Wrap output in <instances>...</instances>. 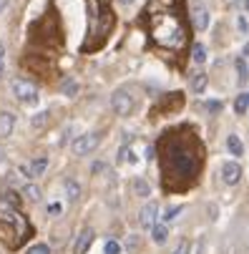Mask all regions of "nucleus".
I'll use <instances>...</instances> for the list:
<instances>
[{
  "label": "nucleus",
  "mask_w": 249,
  "mask_h": 254,
  "mask_svg": "<svg viewBox=\"0 0 249 254\" xmlns=\"http://www.w3.org/2000/svg\"><path fill=\"white\" fill-rule=\"evenodd\" d=\"M156 154L161 166V184L166 191L182 194L199 181L204 169V143L191 126L169 128L159 141Z\"/></svg>",
  "instance_id": "nucleus-1"
},
{
  "label": "nucleus",
  "mask_w": 249,
  "mask_h": 254,
  "mask_svg": "<svg viewBox=\"0 0 249 254\" xmlns=\"http://www.w3.org/2000/svg\"><path fill=\"white\" fill-rule=\"evenodd\" d=\"M138 25L146 30L154 48L166 53H179L187 46V13L184 0H149Z\"/></svg>",
  "instance_id": "nucleus-2"
},
{
  "label": "nucleus",
  "mask_w": 249,
  "mask_h": 254,
  "mask_svg": "<svg viewBox=\"0 0 249 254\" xmlns=\"http://www.w3.org/2000/svg\"><path fill=\"white\" fill-rule=\"evenodd\" d=\"M33 237V224L20 209V196L15 191L0 194V244L15 252Z\"/></svg>",
  "instance_id": "nucleus-3"
},
{
  "label": "nucleus",
  "mask_w": 249,
  "mask_h": 254,
  "mask_svg": "<svg viewBox=\"0 0 249 254\" xmlns=\"http://www.w3.org/2000/svg\"><path fill=\"white\" fill-rule=\"evenodd\" d=\"M86 10H88V30L81 53H96L109 43L116 28V15L111 8V0H86Z\"/></svg>",
  "instance_id": "nucleus-4"
},
{
  "label": "nucleus",
  "mask_w": 249,
  "mask_h": 254,
  "mask_svg": "<svg viewBox=\"0 0 249 254\" xmlns=\"http://www.w3.org/2000/svg\"><path fill=\"white\" fill-rule=\"evenodd\" d=\"M28 35H30V48L38 46V51H25V56L51 61L56 56V51H61V46H63V30H61V20H58L53 5H48V13L41 20H35L30 25Z\"/></svg>",
  "instance_id": "nucleus-5"
},
{
  "label": "nucleus",
  "mask_w": 249,
  "mask_h": 254,
  "mask_svg": "<svg viewBox=\"0 0 249 254\" xmlns=\"http://www.w3.org/2000/svg\"><path fill=\"white\" fill-rule=\"evenodd\" d=\"M10 91H13V96H15L20 103H25V106H35V103H38V98H41L35 83L28 81V78H13V81H10Z\"/></svg>",
  "instance_id": "nucleus-6"
},
{
  "label": "nucleus",
  "mask_w": 249,
  "mask_h": 254,
  "mask_svg": "<svg viewBox=\"0 0 249 254\" xmlns=\"http://www.w3.org/2000/svg\"><path fill=\"white\" fill-rule=\"evenodd\" d=\"M101 143V133L98 131H88V133H81L73 138V143H70V151H73V156H88L98 149Z\"/></svg>",
  "instance_id": "nucleus-7"
},
{
  "label": "nucleus",
  "mask_w": 249,
  "mask_h": 254,
  "mask_svg": "<svg viewBox=\"0 0 249 254\" xmlns=\"http://www.w3.org/2000/svg\"><path fill=\"white\" fill-rule=\"evenodd\" d=\"M111 108H114L116 116H131L133 108H136V98L131 96V91L119 88V91L111 96Z\"/></svg>",
  "instance_id": "nucleus-8"
},
{
  "label": "nucleus",
  "mask_w": 249,
  "mask_h": 254,
  "mask_svg": "<svg viewBox=\"0 0 249 254\" xmlns=\"http://www.w3.org/2000/svg\"><path fill=\"white\" fill-rule=\"evenodd\" d=\"M138 224L144 229H151L154 224H159V204L156 201H146L138 211Z\"/></svg>",
  "instance_id": "nucleus-9"
},
{
  "label": "nucleus",
  "mask_w": 249,
  "mask_h": 254,
  "mask_svg": "<svg viewBox=\"0 0 249 254\" xmlns=\"http://www.w3.org/2000/svg\"><path fill=\"white\" fill-rule=\"evenodd\" d=\"M189 18H191V25H194V30H199V33H201V30H206V28H209V23H211V15H209V10H206L204 5H199V3L191 8V15H189Z\"/></svg>",
  "instance_id": "nucleus-10"
},
{
  "label": "nucleus",
  "mask_w": 249,
  "mask_h": 254,
  "mask_svg": "<svg viewBox=\"0 0 249 254\" xmlns=\"http://www.w3.org/2000/svg\"><path fill=\"white\" fill-rule=\"evenodd\" d=\"M93 239H96V232H93L91 227L81 229V232H78V237H76V244H73V254H86V252L91 249Z\"/></svg>",
  "instance_id": "nucleus-11"
},
{
  "label": "nucleus",
  "mask_w": 249,
  "mask_h": 254,
  "mask_svg": "<svg viewBox=\"0 0 249 254\" xmlns=\"http://www.w3.org/2000/svg\"><path fill=\"white\" fill-rule=\"evenodd\" d=\"M239 179H242V166L237 161H227L222 166V181L229 184V187H234V184H239Z\"/></svg>",
  "instance_id": "nucleus-12"
},
{
  "label": "nucleus",
  "mask_w": 249,
  "mask_h": 254,
  "mask_svg": "<svg viewBox=\"0 0 249 254\" xmlns=\"http://www.w3.org/2000/svg\"><path fill=\"white\" fill-rule=\"evenodd\" d=\"M25 171H28V179H38V176H43L46 171H48V156H35L28 166H25Z\"/></svg>",
  "instance_id": "nucleus-13"
},
{
  "label": "nucleus",
  "mask_w": 249,
  "mask_h": 254,
  "mask_svg": "<svg viewBox=\"0 0 249 254\" xmlns=\"http://www.w3.org/2000/svg\"><path fill=\"white\" fill-rule=\"evenodd\" d=\"M13 128H15V114L10 111H3L0 114V138H10L13 136Z\"/></svg>",
  "instance_id": "nucleus-14"
},
{
  "label": "nucleus",
  "mask_w": 249,
  "mask_h": 254,
  "mask_svg": "<svg viewBox=\"0 0 249 254\" xmlns=\"http://www.w3.org/2000/svg\"><path fill=\"white\" fill-rule=\"evenodd\" d=\"M63 191H65V196H68L70 204H76V201L81 199V191H83V189H81V184H78L76 179H65V181H63Z\"/></svg>",
  "instance_id": "nucleus-15"
},
{
  "label": "nucleus",
  "mask_w": 249,
  "mask_h": 254,
  "mask_svg": "<svg viewBox=\"0 0 249 254\" xmlns=\"http://www.w3.org/2000/svg\"><path fill=\"white\" fill-rule=\"evenodd\" d=\"M20 196L23 199H28V201H33V204H38L41 199H43V191H41V187L38 184H23V189H20Z\"/></svg>",
  "instance_id": "nucleus-16"
},
{
  "label": "nucleus",
  "mask_w": 249,
  "mask_h": 254,
  "mask_svg": "<svg viewBox=\"0 0 249 254\" xmlns=\"http://www.w3.org/2000/svg\"><path fill=\"white\" fill-rule=\"evenodd\" d=\"M133 191H136V196H141V199H149V196H151L149 181L141 179V176H136V179H133Z\"/></svg>",
  "instance_id": "nucleus-17"
},
{
  "label": "nucleus",
  "mask_w": 249,
  "mask_h": 254,
  "mask_svg": "<svg viewBox=\"0 0 249 254\" xmlns=\"http://www.w3.org/2000/svg\"><path fill=\"white\" fill-rule=\"evenodd\" d=\"M227 149H229L232 156H242V154H244V143H242V138H239L237 133H229V138H227Z\"/></svg>",
  "instance_id": "nucleus-18"
},
{
  "label": "nucleus",
  "mask_w": 249,
  "mask_h": 254,
  "mask_svg": "<svg viewBox=\"0 0 249 254\" xmlns=\"http://www.w3.org/2000/svg\"><path fill=\"white\" fill-rule=\"evenodd\" d=\"M151 239H154V244H166V239H169V227H166V224H154V227H151Z\"/></svg>",
  "instance_id": "nucleus-19"
},
{
  "label": "nucleus",
  "mask_w": 249,
  "mask_h": 254,
  "mask_svg": "<svg viewBox=\"0 0 249 254\" xmlns=\"http://www.w3.org/2000/svg\"><path fill=\"white\" fill-rule=\"evenodd\" d=\"M61 91H63V96H68V98H73V96H78L81 86H78V81H73V78H65V81L61 83Z\"/></svg>",
  "instance_id": "nucleus-20"
},
{
  "label": "nucleus",
  "mask_w": 249,
  "mask_h": 254,
  "mask_svg": "<svg viewBox=\"0 0 249 254\" xmlns=\"http://www.w3.org/2000/svg\"><path fill=\"white\" fill-rule=\"evenodd\" d=\"M48 121H51V111H41V114H35V116L30 119V126H33L35 131H41V128L48 126Z\"/></svg>",
  "instance_id": "nucleus-21"
},
{
  "label": "nucleus",
  "mask_w": 249,
  "mask_h": 254,
  "mask_svg": "<svg viewBox=\"0 0 249 254\" xmlns=\"http://www.w3.org/2000/svg\"><path fill=\"white\" fill-rule=\"evenodd\" d=\"M206 83H209V76L206 73H194V78H191V91H196V93H201L204 88H206Z\"/></svg>",
  "instance_id": "nucleus-22"
},
{
  "label": "nucleus",
  "mask_w": 249,
  "mask_h": 254,
  "mask_svg": "<svg viewBox=\"0 0 249 254\" xmlns=\"http://www.w3.org/2000/svg\"><path fill=\"white\" fill-rule=\"evenodd\" d=\"M116 161H119V164H136V154L131 151V146H121Z\"/></svg>",
  "instance_id": "nucleus-23"
},
{
  "label": "nucleus",
  "mask_w": 249,
  "mask_h": 254,
  "mask_svg": "<svg viewBox=\"0 0 249 254\" xmlns=\"http://www.w3.org/2000/svg\"><path fill=\"white\" fill-rule=\"evenodd\" d=\"M234 111H237L239 116H244V114L249 111V98H247V93H239V96H237V101H234Z\"/></svg>",
  "instance_id": "nucleus-24"
},
{
  "label": "nucleus",
  "mask_w": 249,
  "mask_h": 254,
  "mask_svg": "<svg viewBox=\"0 0 249 254\" xmlns=\"http://www.w3.org/2000/svg\"><path fill=\"white\" fill-rule=\"evenodd\" d=\"M191 58H194V63H206V48L201 46V43H194L191 46Z\"/></svg>",
  "instance_id": "nucleus-25"
},
{
  "label": "nucleus",
  "mask_w": 249,
  "mask_h": 254,
  "mask_svg": "<svg viewBox=\"0 0 249 254\" xmlns=\"http://www.w3.org/2000/svg\"><path fill=\"white\" fill-rule=\"evenodd\" d=\"M182 211H184V206H182V204H176V206H169V209L164 211V216H161V219H164V224L174 222V219H176V216H179Z\"/></svg>",
  "instance_id": "nucleus-26"
},
{
  "label": "nucleus",
  "mask_w": 249,
  "mask_h": 254,
  "mask_svg": "<svg viewBox=\"0 0 249 254\" xmlns=\"http://www.w3.org/2000/svg\"><path fill=\"white\" fill-rule=\"evenodd\" d=\"M234 65H237V73H239V83H244L247 76H249V73H247V63H244V58H237Z\"/></svg>",
  "instance_id": "nucleus-27"
},
{
  "label": "nucleus",
  "mask_w": 249,
  "mask_h": 254,
  "mask_svg": "<svg viewBox=\"0 0 249 254\" xmlns=\"http://www.w3.org/2000/svg\"><path fill=\"white\" fill-rule=\"evenodd\" d=\"M103 254H121V244L114 242V239H109V242H106V247H103Z\"/></svg>",
  "instance_id": "nucleus-28"
},
{
  "label": "nucleus",
  "mask_w": 249,
  "mask_h": 254,
  "mask_svg": "<svg viewBox=\"0 0 249 254\" xmlns=\"http://www.w3.org/2000/svg\"><path fill=\"white\" fill-rule=\"evenodd\" d=\"M25 254H51V249H48V244H33Z\"/></svg>",
  "instance_id": "nucleus-29"
},
{
  "label": "nucleus",
  "mask_w": 249,
  "mask_h": 254,
  "mask_svg": "<svg viewBox=\"0 0 249 254\" xmlns=\"http://www.w3.org/2000/svg\"><path fill=\"white\" fill-rule=\"evenodd\" d=\"M174 254H191V244L189 242H182L179 247L174 249Z\"/></svg>",
  "instance_id": "nucleus-30"
},
{
  "label": "nucleus",
  "mask_w": 249,
  "mask_h": 254,
  "mask_svg": "<svg viewBox=\"0 0 249 254\" xmlns=\"http://www.w3.org/2000/svg\"><path fill=\"white\" fill-rule=\"evenodd\" d=\"M61 211H63V206H61V204H58V201H53V204H51V206H48V214H51V216H58V214H61Z\"/></svg>",
  "instance_id": "nucleus-31"
},
{
  "label": "nucleus",
  "mask_w": 249,
  "mask_h": 254,
  "mask_svg": "<svg viewBox=\"0 0 249 254\" xmlns=\"http://www.w3.org/2000/svg\"><path fill=\"white\" fill-rule=\"evenodd\" d=\"M206 108H209L211 114H219V111H222V103H217V101H209V103H206Z\"/></svg>",
  "instance_id": "nucleus-32"
},
{
  "label": "nucleus",
  "mask_w": 249,
  "mask_h": 254,
  "mask_svg": "<svg viewBox=\"0 0 249 254\" xmlns=\"http://www.w3.org/2000/svg\"><path fill=\"white\" fill-rule=\"evenodd\" d=\"M126 247H128V252H136V249H138V239H136V234L128 237V244H126Z\"/></svg>",
  "instance_id": "nucleus-33"
},
{
  "label": "nucleus",
  "mask_w": 249,
  "mask_h": 254,
  "mask_svg": "<svg viewBox=\"0 0 249 254\" xmlns=\"http://www.w3.org/2000/svg\"><path fill=\"white\" fill-rule=\"evenodd\" d=\"M3 58H5V46L0 43V70H3Z\"/></svg>",
  "instance_id": "nucleus-34"
},
{
  "label": "nucleus",
  "mask_w": 249,
  "mask_h": 254,
  "mask_svg": "<svg viewBox=\"0 0 249 254\" xmlns=\"http://www.w3.org/2000/svg\"><path fill=\"white\" fill-rule=\"evenodd\" d=\"M5 8H8V0H0V13H3Z\"/></svg>",
  "instance_id": "nucleus-35"
},
{
  "label": "nucleus",
  "mask_w": 249,
  "mask_h": 254,
  "mask_svg": "<svg viewBox=\"0 0 249 254\" xmlns=\"http://www.w3.org/2000/svg\"><path fill=\"white\" fill-rule=\"evenodd\" d=\"M242 56H244V58H249V43L244 46V51H242Z\"/></svg>",
  "instance_id": "nucleus-36"
},
{
  "label": "nucleus",
  "mask_w": 249,
  "mask_h": 254,
  "mask_svg": "<svg viewBox=\"0 0 249 254\" xmlns=\"http://www.w3.org/2000/svg\"><path fill=\"white\" fill-rule=\"evenodd\" d=\"M242 5H244V10L249 13V0H242Z\"/></svg>",
  "instance_id": "nucleus-37"
},
{
  "label": "nucleus",
  "mask_w": 249,
  "mask_h": 254,
  "mask_svg": "<svg viewBox=\"0 0 249 254\" xmlns=\"http://www.w3.org/2000/svg\"><path fill=\"white\" fill-rule=\"evenodd\" d=\"M121 3H124V5H131V3H133V0H121Z\"/></svg>",
  "instance_id": "nucleus-38"
},
{
  "label": "nucleus",
  "mask_w": 249,
  "mask_h": 254,
  "mask_svg": "<svg viewBox=\"0 0 249 254\" xmlns=\"http://www.w3.org/2000/svg\"><path fill=\"white\" fill-rule=\"evenodd\" d=\"M0 161H3V151H0Z\"/></svg>",
  "instance_id": "nucleus-39"
},
{
  "label": "nucleus",
  "mask_w": 249,
  "mask_h": 254,
  "mask_svg": "<svg viewBox=\"0 0 249 254\" xmlns=\"http://www.w3.org/2000/svg\"><path fill=\"white\" fill-rule=\"evenodd\" d=\"M247 98H249V93H247Z\"/></svg>",
  "instance_id": "nucleus-40"
}]
</instances>
